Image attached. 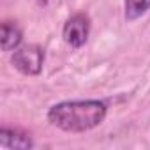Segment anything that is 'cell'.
I'll list each match as a JSON object with an SVG mask.
<instances>
[{
	"instance_id": "cell-2",
	"label": "cell",
	"mask_w": 150,
	"mask_h": 150,
	"mask_svg": "<svg viewBox=\"0 0 150 150\" xmlns=\"http://www.w3.org/2000/svg\"><path fill=\"white\" fill-rule=\"evenodd\" d=\"M11 62L20 72L27 74V76H35V74L41 72L44 64V50L37 44L20 46L13 51Z\"/></svg>"
},
{
	"instance_id": "cell-1",
	"label": "cell",
	"mask_w": 150,
	"mask_h": 150,
	"mask_svg": "<svg viewBox=\"0 0 150 150\" xmlns=\"http://www.w3.org/2000/svg\"><path fill=\"white\" fill-rule=\"evenodd\" d=\"M108 113V106L97 99L85 101H62L48 110L51 125L65 132H87L97 127Z\"/></svg>"
},
{
	"instance_id": "cell-3",
	"label": "cell",
	"mask_w": 150,
	"mask_h": 150,
	"mask_svg": "<svg viewBox=\"0 0 150 150\" xmlns=\"http://www.w3.org/2000/svg\"><path fill=\"white\" fill-rule=\"evenodd\" d=\"M88 34H90V20L87 14H81V13L71 16L65 21L62 30L64 41L72 48H81L87 42Z\"/></svg>"
},
{
	"instance_id": "cell-6",
	"label": "cell",
	"mask_w": 150,
	"mask_h": 150,
	"mask_svg": "<svg viewBox=\"0 0 150 150\" xmlns=\"http://www.w3.org/2000/svg\"><path fill=\"white\" fill-rule=\"evenodd\" d=\"M124 7H125V18L136 20L150 9V0H124Z\"/></svg>"
},
{
	"instance_id": "cell-5",
	"label": "cell",
	"mask_w": 150,
	"mask_h": 150,
	"mask_svg": "<svg viewBox=\"0 0 150 150\" xmlns=\"http://www.w3.org/2000/svg\"><path fill=\"white\" fill-rule=\"evenodd\" d=\"M21 41H23V35H21L20 27L16 23L4 21L2 28H0V44H2V50L4 51H14L16 48L21 46Z\"/></svg>"
},
{
	"instance_id": "cell-4",
	"label": "cell",
	"mask_w": 150,
	"mask_h": 150,
	"mask_svg": "<svg viewBox=\"0 0 150 150\" xmlns=\"http://www.w3.org/2000/svg\"><path fill=\"white\" fill-rule=\"evenodd\" d=\"M34 146L32 138L20 131V129H9L2 127L0 129V148L6 150H28Z\"/></svg>"
}]
</instances>
